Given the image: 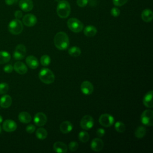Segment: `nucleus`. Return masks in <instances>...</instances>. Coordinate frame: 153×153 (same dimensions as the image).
<instances>
[{
    "label": "nucleus",
    "instance_id": "nucleus-1",
    "mask_svg": "<svg viewBox=\"0 0 153 153\" xmlns=\"http://www.w3.org/2000/svg\"><path fill=\"white\" fill-rule=\"evenodd\" d=\"M54 43L59 50H65L68 48L69 45V37L64 32H57L54 38Z\"/></svg>",
    "mask_w": 153,
    "mask_h": 153
},
{
    "label": "nucleus",
    "instance_id": "nucleus-2",
    "mask_svg": "<svg viewBox=\"0 0 153 153\" xmlns=\"http://www.w3.org/2000/svg\"><path fill=\"white\" fill-rule=\"evenodd\" d=\"M56 12L59 17L62 19L67 18L71 13V6L69 3L65 0L59 1L57 5Z\"/></svg>",
    "mask_w": 153,
    "mask_h": 153
},
{
    "label": "nucleus",
    "instance_id": "nucleus-3",
    "mask_svg": "<svg viewBox=\"0 0 153 153\" xmlns=\"http://www.w3.org/2000/svg\"><path fill=\"white\" fill-rule=\"evenodd\" d=\"M38 76L39 79L47 84H51L54 82L55 76L53 72L48 68H42L39 72Z\"/></svg>",
    "mask_w": 153,
    "mask_h": 153
},
{
    "label": "nucleus",
    "instance_id": "nucleus-4",
    "mask_svg": "<svg viewBox=\"0 0 153 153\" xmlns=\"http://www.w3.org/2000/svg\"><path fill=\"white\" fill-rule=\"evenodd\" d=\"M8 29L11 33L13 35H19L23 30V23L19 19H14L9 23Z\"/></svg>",
    "mask_w": 153,
    "mask_h": 153
},
{
    "label": "nucleus",
    "instance_id": "nucleus-5",
    "mask_svg": "<svg viewBox=\"0 0 153 153\" xmlns=\"http://www.w3.org/2000/svg\"><path fill=\"white\" fill-rule=\"evenodd\" d=\"M67 26L69 29L75 33H79L83 29L82 23L76 18H71L67 22Z\"/></svg>",
    "mask_w": 153,
    "mask_h": 153
},
{
    "label": "nucleus",
    "instance_id": "nucleus-6",
    "mask_svg": "<svg viewBox=\"0 0 153 153\" xmlns=\"http://www.w3.org/2000/svg\"><path fill=\"white\" fill-rule=\"evenodd\" d=\"M141 122L147 126L153 125V111L151 109H146L141 114Z\"/></svg>",
    "mask_w": 153,
    "mask_h": 153
},
{
    "label": "nucleus",
    "instance_id": "nucleus-7",
    "mask_svg": "<svg viewBox=\"0 0 153 153\" xmlns=\"http://www.w3.org/2000/svg\"><path fill=\"white\" fill-rule=\"evenodd\" d=\"M99 122L102 126L109 127L114 123V118L111 114H103L99 117Z\"/></svg>",
    "mask_w": 153,
    "mask_h": 153
},
{
    "label": "nucleus",
    "instance_id": "nucleus-8",
    "mask_svg": "<svg viewBox=\"0 0 153 153\" xmlns=\"http://www.w3.org/2000/svg\"><path fill=\"white\" fill-rule=\"evenodd\" d=\"M94 123L93 118L89 115H86L82 118L80 121V126L84 130H90L93 127Z\"/></svg>",
    "mask_w": 153,
    "mask_h": 153
},
{
    "label": "nucleus",
    "instance_id": "nucleus-9",
    "mask_svg": "<svg viewBox=\"0 0 153 153\" xmlns=\"http://www.w3.org/2000/svg\"><path fill=\"white\" fill-rule=\"evenodd\" d=\"M26 53V47L23 44H19L16 46L15 50L13 53V57L16 60H22L23 59Z\"/></svg>",
    "mask_w": 153,
    "mask_h": 153
},
{
    "label": "nucleus",
    "instance_id": "nucleus-10",
    "mask_svg": "<svg viewBox=\"0 0 153 153\" xmlns=\"http://www.w3.org/2000/svg\"><path fill=\"white\" fill-rule=\"evenodd\" d=\"M47 121L46 115L43 112L36 113L33 118V122L37 126L41 127L44 126Z\"/></svg>",
    "mask_w": 153,
    "mask_h": 153
},
{
    "label": "nucleus",
    "instance_id": "nucleus-11",
    "mask_svg": "<svg viewBox=\"0 0 153 153\" xmlns=\"http://www.w3.org/2000/svg\"><path fill=\"white\" fill-rule=\"evenodd\" d=\"M22 22L25 26L32 27L37 23V19L36 16L32 14H27L23 17Z\"/></svg>",
    "mask_w": 153,
    "mask_h": 153
},
{
    "label": "nucleus",
    "instance_id": "nucleus-12",
    "mask_svg": "<svg viewBox=\"0 0 153 153\" xmlns=\"http://www.w3.org/2000/svg\"><path fill=\"white\" fill-rule=\"evenodd\" d=\"M80 89L84 94L90 95L93 92L94 87L92 83H91L90 81H84L81 83Z\"/></svg>",
    "mask_w": 153,
    "mask_h": 153
},
{
    "label": "nucleus",
    "instance_id": "nucleus-13",
    "mask_svg": "<svg viewBox=\"0 0 153 153\" xmlns=\"http://www.w3.org/2000/svg\"><path fill=\"white\" fill-rule=\"evenodd\" d=\"M17 127V126L16 123L12 120H6L2 124V128L7 132H12L15 131Z\"/></svg>",
    "mask_w": 153,
    "mask_h": 153
},
{
    "label": "nucleus",
    "instance_id": "nucleus-14",
    "mask_svg": "<svg viewBox=\"0 0 153 153\" xmlns=\"http://www.w3.org/2000/svg\"><path fill=\"white\" fill-rule=\"evenodd\" d=\"M104 146L103 140L100 138H94L93 139L90 143L91 149L96 152L100 151Z\"/></svg>",
    "mask_w": 153,
    "mask_h": 153
},
{
    "label": "nucleus",
    "instance_id": "nucleus-15",
    "mask_svg": "<svg viewBox=\"0 0 153 153\" xmlns=\"http://www.w3.org/2000/svg\"><path fill=\"white\" fill-rule=\"evenodd\" d=\"M19 5L20 9L25 12L31 11L33 7V4L32 0H20Z\"/></svg>",
    "mask_w": 153,
    "mask_h": 153
},
{
    "label": "nucleus",
    "instance_id": "nucleus-16",
    "mask_svg": "<svg viewBox=\"0 0 153 153\" xmlns=\"http://www.w3.org/2000/svg\"><path fill=\"white\" fill-rule=\"evenodd\" d=\"M13 69L17 73L21 75L25 74L27 72V68L26 65L22 62H16L13 66Z\"/></svg>",
    "mask_w": 153,
    "mask_h": 153
},
{
    "label": "nucleus",
    "instance_id": "nucleus-17",
    "mask_svg": "<svg viewBox=\"0 0 153 153\" xmlns=\"http://www.w3.org/2000/svg\"><path fill=\"white\" fill-rule=\"evenodd\" d=\"M53 149L57 153H66L68 151V147L65 143L57 141L53 144Z\"/></svg>",
    "mask_w": 153,
    "mask_h": 153
},
{
    "label": "nucleus",
    "instance_id": "nucleus-18",
    "mask_svg": "<svg viewBox=\"0 0 153 153\" xmlns=\"http://www.w3.org/2000/svg\"><path fill=\"white\" fill-rule=\"evenodd\" d=\"M26 62L27 65L31 69H36L39 66V62L36 57L32 55L28 56L26 58Z\"/></svg>",
    "mask_w": 153,
    "mask_h": 153
},
{
    "label": "nucleus",
    "instance_id": "nucleus-19",
    "mask_svg": "<svg viewBox=\"0 0 153 153\" xmlns=\"http://www.w3.org/2000/svg\"><path fill=\"white\" fill-rule=\"evenodd\" d=\"M143 105L149 108H152L153 107L152 102V91L150 90L144 96L143 98Z\"/></svg>",
    "mask_w": 153,
    "mask_h": 153
},
{
    "label": "nucleus",
    "instance_id": "nucleus-20",
    "mask_svg": "<svg viewBox=\"0 0 153 153\" xmlns=\"http://www.w3.org/2000/svg\"><path fill=\"white\" fill-rule=\"evenodd\" d=\"M12 103V98L8 94L3 95L0 99V105L3 108H9Z\"/></svg>",
    "mask_w": 153,
    "mask_h": 153
},
{
    "label": "nucleus",
    "instance_id": "nucleus-21",
    "mask_svg": "<svg viewBox=\"0 0 153 153\" xmlns=\"http://www.w3.org/2000/svg\"><path fill=\"white\" fill-rule=\"evenodd\" d=\"M73 128L72 123L69 121H65L60 124V130L63 134H68L70 133Z\"/></svg>",
    "mask_w": 153,
    "mask_h": 153
},
{
    "label": "nucleus",
    "instance_id": "nucleus-22",
    "mask_svg": "<svg viewBox=\"0 0 153 153\" xmlns=\"http://www.w3.org/2000/svg\"><path fill=\"white\" fill-rule=\"evenodd\" d=\"M19 120L25 124H27L30 123L32 120V117L27 112H21L18 115Z\"/></svg>",
    "mask_w": 153,
    "mask_h": 153
},
{
    "label": "nucleus",
    "instance_id": "nucleus-23",
    "mask_svg": "<svg viewBox=\"0 0 153 153\" xmlns=\"http://www.w3.org/2000/svg\"><path fill=\"white\" fill-rule=\"evenodd\" d=\"M141 17L144 22H150L153 19V13L149 9H145L142 12Z\"/></svg>",
    "mask_w": 153,
    "mask_h": 153
},
{
    "label": "nucleus",
    "instance_id": "nucleus-24",
    "mask_svg": "<svg viewBox=\"0 0 153 153\" xmlns=\"http://www.w3.org/2000/svg\"><path fill=\"white\" fill-rule=\"evenodd\" d=\"M84 33L86 36L93 37L97 33V29L92 25L87 26L84 29Z\"/></svg>",
    "mask_w": 153,
    "mask_h": 153
},
{
    "label": "nucleus",
    "instance_id": "nucleus-25",
    "mask_svg": "<svg viewBox=\"0 0 153 153\" xmlns=\"http://www.w3.org/2000/svg\"><path fill=\"white\" fill-rule=\"evenodd\" d=\"M11 59L10 54L6 51H0V64L8 62Z\"/></svg>",
    "mask_w": 153,
    "mask_h": 153
},
{
    "label": "nucleus",
    "instance_id": "nucleus-26",
    "mask_svg": "<svg viewBox=\"0 0 153 153\" xmlns=\"http://www.w3.org/2000/svg\"><path fill=\"white\" fill-rule=\"evenodd\" d=\"M146 133V128L143 126H139L136 128L134 131L135 136L138 139H141L143 137Z\"/></svg>",
    "mask_w": 153,
    "mask_h": 153
},
{
    "label": "nucleus",
    "instance_id": "nucleus-27",
    "mask_svg": "<svg viewBox=\"0 0 153 153\" xmlns=\"http://www.w3.org/2000/svg\"><path fill=\"white\" fill-rule=\"evenodd\" d=\"M47 131L44 128H39L36 131V136L39 140H44L47 137Z\"/></svg>",
    "mask_w": 153,
    "mask_h": 153
},
{
    "label": "nucleus",
    "instance_id": "nucleus-28",
    "mask_svg": "<svg viewBox=\"0 0 153 153\" xmlns=\"http://www.w3.org/2000/svg\"><path fill=\"white\" fill-rule=\"evenodd\" d=\"M68 53L72 57H78L81 53V49L77 46H73L68 49Z\"/></svg>",
    "mask_w": 153,
    "mask_h": 153
},
{
    "label": "nucleus",
    "instance_id": "nucleus-29",
    "mask_svg": "<svg viewBox=\"0 0 153 153\" xmlns=\"http://www.w3.org/2000/svg\"><path fill=\"white\" fill-rule=\"evenodd\" d=\"M90 136L88 133L85 131H81L78 134V139L80 142L82 143H85L89 140Z\"/></svg>",
    "mask_w": 153,
    "mask_h": 153
},
{
    "label": "nucleus",
    "instance_id": "nucleus-30",
    "mask_svg": "<svg viewBox=\"0 0 153 153\" xmlns=\"http://www.w3.org/2000/svg\"><path fill=\"white\" fill-rule=\"evenodd\" d=\"M115 129L118 133H123L126 130L125 124L121 121H117L115 123Z\"/></svg>",
    "mask_w": 153,
    "mask_h": 153
},
{
    "label": "nucleus",
    "instance_id": "nucleus-31",
    "mask_svg": "<svg viewBox=\"0 0 153 153\" xmlns=\"http://www.w3.org/2000/svg\"><path fill=\"white\" fill-rule=\"evenodd\" d=\"M40 62L41 65L44 66H47L50 64L51 62V58L48 55H43L41 57L40 59Z\"/></svg>",
    "mask_w": 153,
    "mask_h": 153
},
{
    "label": "nucleus",
    "instance_id": "nucleus-32",
    "mask_svg": "<svg viewBox=\"0 0 153 153\" xmlns=\"http://www.w3.org/2000/svg\"><path fill=\"white\" fill-rule=\"evenodd\" d=\"M9 86L8 84L5 82L0 83V94H4L8 92Z\"/></svg>",
    "mask_w": 153,
    "mask_h": 153
},
{
    "label": "nucleus",
    "instance_id": "nucleus-33",
    "mask_svg": "<svg viewBox=\"0 0 153 153\" xmlns=\"http://www.w3.org/2000/svg\"><path fill=\"white\" fill-rule=\"evenodd\" d=\"M78 148V143L75 141H72L69 143L68 148L72 152H74L77 150Z\"/></svg>",
    "mask_w": 153,
    "mask_h": 153
},
{
    "label": "nucleus",
    "instance_id": "nucleus-34",
    "mask_svg": "<svg viewBox=\"0 0 153 153\" xmlns=\"http://www.w3.org/2000/svg\"><path fill=\"white\" fill-rule=\"evenodd\" d=\"M128 0H112L114 5L117 7H121L124 5Z\"/></svg>",
    "mask_w": 153,
    "mask_h": 153
},
{
    "label": "nucleus",
    "instance_id": "nucleus-35",
    "mask_svg": "<svg viewBox=\"0 0 153 153\" xmlns=\"http://www.w3.org/2000/svg\"><path fill=\"white\" fill-rule=\"evenodd\" d=\"M111 14L114 17H118L120 14V10L117 7H114L111 10Z\"/></svg>",
    "mask_w": 153,
    "mask_h": 153
},
{
    "label": "nucleus",
    "instance_id": "nucleus-36",
    "mask_svg": "<svg viewBox=\"0 0 153 153\" xmlns=\"http://www.w3.org/2000/svg\"><path fill=\"white\" fill-rule=\"evenodd\" d=\"M13 66L10 64L6 65L3 68V70L5 73H11L13 72Z\"/></svg>",
    "mask_w": 153,
    "mask_h": 153
},
{
    "label": "nucleus",
    "instance_id": "nucleus-37",
    "mask_svg": "<svg viewBox=\"0 0 153 153\" xmlns=\"http://www.w3.org/2000/svg\"><path fill=\"white\" fill-rule=\"evenodd\" d=\"M88 2V0H76V4L79 7H85Z\"/></svg>",
    "mask_w": 153,
    "mask_h": 153
},
{
    "label": "nucleus",
    "instance_id": "nucleus-38",
    "mask_svg": "<svg viewBox=\"0 0 153 153\" xmlns=\"http://www.w3.org/2000/svg\"><path fill=\"white\" fill-rule=\"evenodd\" d=\"M26 130L28 133H32L35 130V126L33 124H29L26 127Z\"/></svg>",
    "mask_w": 153,
    "mask_h": 153
},
{
    "label": "nucleus",
    "instance_id": "nucleus-39",
    "mask_svg": "<svg viewBox=\"0 0 153 153\" xmlns=\"http://www.w3.org/2000/svg\"><path fill=\"white\" fill-rule=\"evenodd\" d=\"M105 134V131L103 128H99L96 131V134L99 137H103Z\"/></svg>",
    "mask_w": 153,
    "mask_h": 153
},
{
    "label": "nucleus",
    "instance_id": "nucleus-40",
    "mask_svg": "<svg viewBox=\"0 0 153 153\" xmlns=\"http://www.w3.org/2000/svg\"><path fill=\"white\" fill-rule=\"evenodd\" d=\"M14 16H15L16 19H20V18L22 17V16H23V13H22V12L21 11H20V10H17V11H16L15 13H14Z\"/></svg>",
    "mask_w": 153,
    "mask_h": 153
},
{
    "label": "nucleus",
    "instance_id": "nucleus-41",
    "mask_svg": "<svg viewBox=\"0 0 153 153\" xmlns=\"http://www.w3.org/2000/svg\"><path fill=\"white\" fill-rule=\"evenodd\" d=\"M16 0H5V2L6 4L8 5H11L14 4L16 2Z\"/></svg>",
    "mask_w": 153,
    "mask_h": 153
},
{
    "label": "nucleus",
    "instance_id": "nucleus-42",
    "mask_svg": "<svg viewBox=\"0 0 153 153\" xmlns=\"http://www.w3.org/2000/svg\"><path fill=\"white\" fill-rule=\"evenodd\" d=\"M2 121H3V118H2V117L0 115V124L2 122Z\"/></svg>",
    "mask_w": 153,
    "mask_h": 153
},
{
    "label": "nucleus",
    "instance_id": "nucleus-43",
    "mask_svg": "<svg viewBox=\"0 0 153 153\" xmlns=\"http://www.w3.org/2000/svg\"><path fill=\"white\" fill-rule=\"evenodd\" d=\"M1 131H2V128H1V126H0V133H1Z\"/></svg>",
    "mask_w": 153,
    "mask_h": 153
},
{
    "label": "nucleus",
    "instance_id": "nucleus-44",
    "mask_svg": "<svg viewBox=\"0 0 153 153\" xmlns=\"http://www.w3.org/2000/svg\"><path fill=\"white\" fill-rule=\"evenodd\" d=\"M55 1H57V2H59V1H60L61 0H55Z\"/></svg>",
    "mask_w": 153,
    "mask_h": 153
}]
</instances>
